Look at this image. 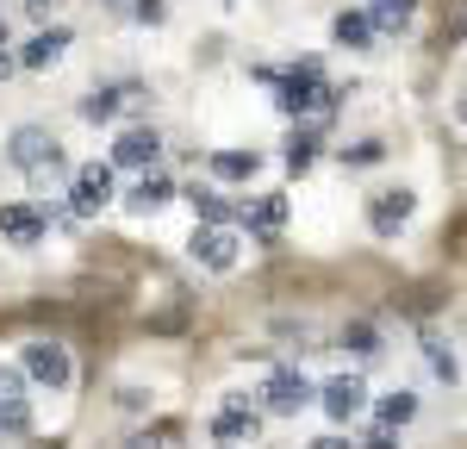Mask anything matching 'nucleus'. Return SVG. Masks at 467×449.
Returning <instances> with one entry per match:
<instances>
[{
    "mask_svg": "<svg viewBox=\"0 0 467 449\" xmlns=\"http://www.w3.org/2000/svg\"><path fill=\"white\" fill-rule=\"evenodd\" d=\"M213 169L224 175V182H250L255 169H262V156H255V150H218Z\"/></svg>",
    "mask_w": 467,
    "mask_h": 449,
    "instance_id": "f3484780",
    "label": "nucleus"
},
{
    "mask_svg": "<svg viewBox=\"0 0 467 449\" xmlns=\"http://www.w3.org/2000/svg\"><path fill=\"white\" fill-rule=\"evenodd\" d=\"M330 32H337V44H349V50H368V44H374V19H368V13H337Z\"/></svg>",
    "mask_w": 467,
    "mask_h": 449,
    "instance_id": "2eb2a0df",
    "label": "nucleus"
},
{
    "mask_svg": "<svg viewBox=\"0 0 467 449\" xmlns=\"http://www.w3.org/2000/svg\"><path fill=\"white\" fill-rule=\"evenodd\" d=\"M125 100H138V94H131V88H107V94H88V100H81V112H88V119H112Z\"/></svg>",
    "mask_w": 467,
    "mask_h": 449,
    "instance_id": "412c9836",
    "label": "nucleus"
},
{
    "mask_svg": "<svg viewBox=\"0 0 467 449\" xmlns=\"http://www.w3.org/2000/svg\"><path fill=\"white\" fill-rule=\"evenodd\" d=\"M455 26H462V32H467V0H462V13H455Z\"/></svg>",
    "mask_w": 467,
    "mask_h": 449,
    "instance_id": "cd10ccee",
    "label": "nucleus"
},
{
    "mask_svg": "<svg viewBox=\"0 0 467 449\" xmlns=\"http://www.w3.org/2000/svg\"><path fill=\"white\" fill-rule=\"evenodd\" d=\"M75 200V213H81V219H88V213H100V206H107L112 200V169L107 162H88V169H81V175H75V187H69Z\"/></svg>",
    "mask_w": 467,
    "mask_h": 449,
    "instance_id": "20e7f679",
    "label": "nucleus"
},
{
    "mask_svg": "<svg viewBox=\"0 0 467 449\" xmlns=\"http://www.w3.org/2000/svg\"><path fill=\"white\" fill-rule=\"evenodd\" d=\"M156 156H162V138L144 131V125H138V131H125V138L112 144V162H125V169H144V162H156Z\"/></svg>",
    "mask_w": 467,
    "mask_h": 449,
    "instance_id": "1a4fd4ad",
    "label": "nucleus"
},
{
    "mask_svg": "<svg viewBox=\"0 0 467 449\" xmlns=\"http://www.w3.org/2000/svg\"><path fill=\"white\" fill-rule=\"evenodd\" d=\"M169 193H175V187L162 182V175H144V182L125 193V206H131V213H156V206H169Z\"/></svg>",
    "mask_w": 467,
    "mask_h": 449,
    "instance_id": "4468645a",
    "label": "nucleus"
},
{
    "mask_svg": "<svg viewBox=\"0 0 467 449\" xmlns=\"http://www.w3.org/2000/svg\"><path fill=\"white\" fill-rule=\"evenodd\" d=\"M312 393H318V387H312L306 374L281 369L275 381H268V393H262V400H268V412H306V406H312Z\"/></svg>",
    "mask_w": 467,
    "mask_h": 449,
    "instance_id": "0eeeda50",
    "label": "nucleus"
},
{
    "mask_svg": "<svg viewBox=\"0 0 467 449\" xmlns=\"http://www.w3.org/2000/svg\"><path fill=\"white\" fill-rule=\"evenodd\" d=\"M411 213H418V193H411V187H387V193H374V200H368V224H374L380 237H393Z\"/></svg>",
    "mask_w": 467,
    "mask_h": 449,
    "instance_id": "7ed1b4c3",
    "label": "nucleus"
},
{
    "mask_svg": "<svg viewBox=\"0 0 467 449\" xmlns=\"http://www.w3.org/2000/svg\"><path fill=\"white\" fill-rule=\"evenodd\" d=\"M281 224H287V200H281V193H262V200L250 206V231L255 237H275Z\"/></svg>",
    "mask_w": 467,
    "mask_h": 449,
    "instance_id": "ddd939ff",
    "label": "nucleus"
},
{
    "mask_svg": "<svg viewBox=\"0 0 467 449\" xmlns=\"http://www.w3.org/2000/svg\"><path fill=\"white\" fill-rule=\"evenodd\" d=\"M318 400H324V412H330L337 424H349V418L368 406V387H361L356 374H337V381H324V387H318Z\"/></svg>",
    "mask_w": 467,
    "mask_h": 449,
    "instance_id": "39448f33",
    "label": "nucleus"
},
{
    "mask_svg": "<svg viewBox=\"0 0 467 449\" xmlns=\"http://www.w3.org/2000/svg\"><path fill=\"white\" fill-rule=\"evenodd\" d=\"M318 100V63H299V69L281 81V112H306Z\"/></svg>",
    "mask_w": 467,
    "mask_h": 449,
    "instance_id": "9d476101",
    "label": "nucleus"
},
{
    "mask_svg": "<svg viewBox=\"0 0 467 449\" xmlns=\"http://www.w3.org/2000/svg\"><path fill=\"white\" fill-rule=\"evenodd\" d=\"M0 237L19 244V250L37 244V237H44V213H32V206H0Z\"/></svg>",
    "mask_w": 467,
    "mask_h": 449,
    "instance_id": "6e6552de",
    "label": "nucleus"
},
{
    "mask_svg": "<svg viewBox=\"0 0 467 449\" xmlns=\"http://www.w3.org/2000/svg\"><path fill=\"white\" fill-rule=\"evenodd\" d=\"M312 156H318V131H293V144H287V169H312Z\"/></svg>",
    "mask_w": 467,
    "mask_h": 449,
    "instance_id": "5701e85b",
    "label": "nucleus"
},
{
    "mask_svg": "<svg viewBox=\"0 0 467 449\" xmlns=\"http://www.w3.org/2000/svg\"><path fill=\"white\" fill-rule=\"evenodd\" d=\"M411 418H418V393H405V387H399V393L380 400V431H399V424H411Z\"/></svg>",
    "mask_w": 467,
    "mask_h": 449,
    "instance_id": "6ab92c4d",
    "label": "nucleus"
},
{
    "mask_svg": "<svg viewBox=\"0 0 467 449\" xmlns=\"http://www.w3.org/2000/svg\"><path fill=\"white\" fill-rule=\"evenodd\" d=\"M411 13H418V0H374V32H405L411 26Z\"/></svg>",
    "mask_w": 467,
    "mask_h": 449,
    "instance_id": "dca6fc26",
    "label": "nucleus"
},
{
    "mask_svg": "<svg viewBox=\"0 0 467 449\" xmlns=\"http://www.w3.org/2000/svg\"><path fill=\"white\" fill-rule=\"evenodd\" d=\"M69 50V32H37L32 44H26V69H44V63H57Z\"/></svg>",
    "mask_w": 467,
    "mask_h": 449,
    "instance_id": "a211bd4d",
    "label": "nucleus"
},
{
    "mask_svg": "<svg viewBox=\"0 0 467 449\" xmlns=\"http://www.w3.org/2000/svg\"><path fill=\"white\" fill-rule=\"evenodd\" d=\"M312 449H349V444H343V437H318Z\"/></svg>",
    "mask_w": 467,
    "mask_h": 449,
    "instance_id": "bb28decb",
    "label": "nucleus"
},
{
    "mask_svg": "<svg viewBox=\"0 0 467 449\" xmlns=\"http://www.w3.org/2000/svg\"><path fill=\"white\" fill-rule=\"evenodd\" d=\"M26 424H32V406L19 393V374L0 369V431H26Z\"/></svg>",
    "mask_w": 467,
    "mask_h": 449,
    "instance_id": "9b49d317",
    "label": "nucleus"
},
{
    "mask_svg": "<svg viewBox=\"0 0 467 449\" xmlns=\"http://www.w3.org/2000/svg\"><path fill=\"white\" fill-rule=\"evenodd\" d=\"M26 374H32L37 387L63 393V387L75 381V362H69V350H63V343H32V350H26Z\"/></svg>",
    "mask_w": 467,
    "mask_h": 449,
    "instance_id": "f257e3e1",
    "label": "nucleus"
},
{
    "mask_svg": "<svg viewBox=\"0 0 467 449\" xmlns=\"http://www.w3.org/2000/svg\"><path fill=\"white\" fill-rule=\"evenodd\" d=\"M213 437H218V444H244V437H255V412L244 406V393L213 418Z\"/></svg>",
    "mask_w": 467,
    "mask_h": 449,
    "instance_id": "f8f14e48",
    "label": "nucleus"
},
{
    "mask_svg": "<svg viewBox=\"0 0 467 449\" xmlns=\"http://www.w3.org/2000/svg\"><path fill=\"white\" fill-rule=\"evenodd\" d=\"M424 362H431V369H436V381H449V387L462 381V362H455V350H449L442 337H424Z\"/></svg>",
    "mask_w": 467,
    "mask_h": 449,
    "instance_id": "aec40b11",
    "label": "nucleus"
},
{
    "mask_svg": "<svg viewBox=\"0 0 467 449\" xmlns=\"http://www.w3.org/2000/svg\"><path fill=\"white\" fill-rule=\"evenodd\" d=\"M187 250H193V262H206V268H218V275H224V268H237V237H231V231H218V224H200Z\"/></svg>",
    "mask_w": 467,
    "mask_h": 449,
    "instance_id": "423d86ee",
    "label": "nucleus"
},
{
    "mask_svg": "<svg viewBox=\"0 0 467 449\" xmlns=\"http://www.w3.org/2000/svg\"><path fill=\"white\" fill-rule=\"evenodd\" d=\"M6 156H13L19 169H57V162H63V150H57V138H50L44 125H19L13 144H6Z\"/></svg>",
    "mask_w": 467,
    "mask_h": 449,
    "instance_id": "f03ea898",
    "label": "nucleus"
},
{
    "mask_svg": "<svg viewBox=\"0 0 467 449\" xmlns=\"http://www.w3.org/2000/svg\"><path fill=\"white\" fill-rule=\"evenodd\" d=\"M343 162H380V144H356V150H343Z\"/></svg>",
    "mask_w": 467,
    "mask_h": 449,
    "instance_id": "393cba45",
    "label": "nucleus"
},
{
    "mask_svg": "<svg viewBox=\"0 0 467 449\" xmlns=\"http://www.w3.org/2000/svg\"><path fill=\"white\" fill-rule=\"evenodd\" d=\"M187 200H193V213H200V219H206V224H224V219H231V206H224V200H218L213 187H193V193H187Z\"/></svg>",
    "mask_w": 467,
    "mask_h": 449,
    "instance_id": "4be33fe9",
    "label": "nucleus"
},
{
    "mask_svg": "<svg viewBox=\"0 0 467 449\" xmlns=\"http://www.w3.org/2000/svg\"><path fill=\"white\" fill-rule=\"evenodd\" d=\"M343 350H356V356H374V350H380L374 325H349V331H343Z\"/></svg>",
    "mask_w": 467,
    "mask_h": 449,
    "instance_id": "b1692460",
    "label": "nucleus"
},
{
    "mask_svg": "<svg viewBox=\"0 0 467 449\" xmlns=\"http://www.w3.org/2000/svg\"><path fill=\"white\" fill-rule=\"evenodd\" d=\"M131 449H156V444H150V437H138V444H131Z\"/></svg>",
    "mask_w": 467,
    "mask_h": 449,
    "instance_id": "c85d7f7f",
    "label": "nucleus"
},
{
    "mask_svg": "<svg viewBox=\"0 0 467 449\" xmlns=\"http://www.w3.org/2000/svg\"><path fill=\"white\" fill-rule=\"evenodd\" d=\"M368 449H393V431H374V437H368Z\"/></svg>",
    "mask_w": 467,
    "mask_h": 449,
    "instance_id": "a878e982",
    "label": "nucleus"
}]
</instances>
